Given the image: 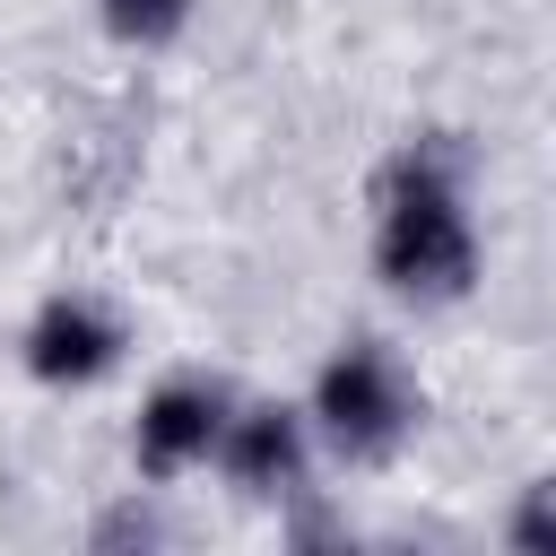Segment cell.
Wrapping results in <instances>:
<instances>
[{"label": "cell", "instance_id": "6da1fadb", "mask_svg": "<svg viewBox=\"0 0 556 556\" xmlns=\"http://www.w3.org/2000/svg\"><path fill=\"white\" fill-rule=\"evenodd\" d=\"M374 269L400 304H460L478 287V217H469V182L460 156L417 139L382 165L374 191Z\"/></svg>", "mask_w": 556, "mask_h": 556}, {"label": "cell", "instance_id": "7a4b0ae2", "mask_svg": "<svg viewBox=\"0 0 556 556\" xmlns=\"http://www.w3.org/2000/svg\"><path fill=\"white\" fill-rule=\"evenodd\" d=\"M417 408H426V400H417L408 365H400L382 339H339V348L321 356V374H313V400H304L313 443L339 452V460H356V469L391 460V452L417 434Z\"/></svg>", "mask_w": 556, "mask_h": 556}, {"label": "cell", "instance_id": "3957f363", "mask_svg": "<svg viewBox=\"0 0 556 556\" xmlns=\"http://www.w3.org/2000/svg\"><path fill=\"white\" fill-rule=\"evenodd\" d=\"M122 348H130L122 313H113L104 295H87V287L43 295V304H35V321H26V339H17L26 374H35V382H52V391H87V382H104V374L122 365Z\"/></svg>", "mask_w": 556, "mask_h": 556}, {"label": "cell", "instance_id": "277c9868", "mask_svg": "<svg viewBox=\"0 0 556 556\" xmlns=\"http://www.w3.org/2000/svg\"><path fill=\"white\" fill-rule=\"evenodd\" d=\"M226 417H235L226 382H200V374L156 382V391L139 400V426H130V460H139V478H148V486H165V478L208 469V460H217Z\"/></svg>", "mask_w": 556, "mask_h": 556}, {"label": "cell", "instance_id": "5b68a950", "mask_svg": "<svg viewBox=\"0 0 556 556\" xmlns=\"http://www.w3.org/2000/svg\"><path fill=\"white\" fill-rule=\"evenodd\" d=\"M217 469H226L243 495H295L304 469H313V417L287 408V400L235 408L226 434H217Z\"/></svg>", "mask_w": 556, "mask_h": 556}, {"label": "cell", "instance_id": "8992f818", "mask_svg": "<svg viewBox=\"0 0 556 556\" xmlns=\"http://www.w3.org/2000/svg\"><path fill=\"white\" fill-rule=\"evenodd\" d=\"M96 17L122 52H165L191 26V0H96Z\"/></svg>", "mask_w": 556, "mask_h": 556}, {"label": "cell", "instance_id": "52a82bcc", "mask_svg": "<svg viewBox=\"0 0 556 556\" xmlns=\"http://www.w3.org/2000/svg\"><path fill=\"white\" fill-rule=\"evenodd\" d=\"M504 539H513V547H530V556H556V478L521 486V504H513Z\"/></svg>", "mask_w": 556, "mask_h": 556}]
</instances>
